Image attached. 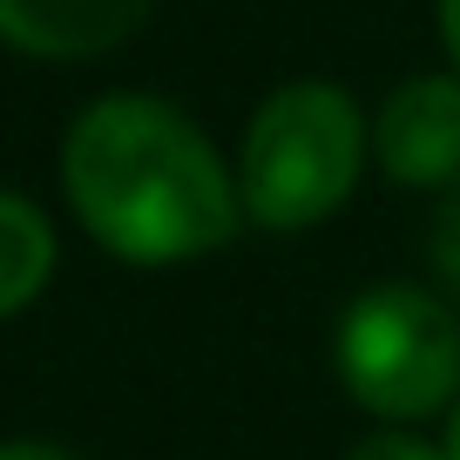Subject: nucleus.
I'll use <instances>...</instances> for the list:
<instances>
[{"label": "nucleus", "mask_w": 460, "mask_h": 460, "mask_svg": "<svg viewBox=\"0 0 460 460\" xmlns=\"http://www.w3.org/2000/svg\"><path fill=\"white\" fill-rule=\"evenodd\" d=\"M61 197L122 264H190L237 237V176L176 102L115 88L61 136Z\"/></svg>", "instance_id": "obj_1"}, {"label": "nucleus", "mask_w": 460, "mask_h": 460, "mask_svg": "<svg viewBox=\"0 0 460 460\" xmlns=\"http://www.w3.org/2000/svg\"><path fill=\"white\" fill-rule=\"evenodd\" d=\"M156 0H0V41L28 61H95L149 21Z\"/></svg>", "instance_id": "obj_5"}, {"label": "nucleus", "mask_w": 460, "mask_h": 460, "mask_svg": "<svg viewBox=\"0 0 460 460\" xmlns=\"http://www.w3.org/2000/svg\"><path fill=\"white\" fill-rule=\"evenodd\" d=\"M345 460H447V447L420 440V433H406V427H386V433H366Z\"/></svg>", "instance_id": "obj_8"}, {"label": "nucleus", "mask_w": 460, "mask_h": 460, "mask_svg": "<svg viewBox=\"0 0 460 460\" xmlns=\"http://www.w3.org/2000/svg\"><path fill=\"white\" fill-rule=\"evenodd\" d=\"M373 156V122L339 82H285L258 102L237 149V197L258 230H318L359 190Z\"/></svg>", "instance_id": "obj_2"}, {"label": "nucleus", "mask_w": 460, "mask_h": 460, "mask_svg": "<svg viewBox=\"0 0 460 460\" xmlns=\"http://www.w3.org/2000/svg\"><path fill=\"white\" fill-rule=\"evenodd\" d=\"M332 366L359 413L413 427L460 400V318L440 291L379 278L339 312Z\"/></svg>", "instance_id": "obj_3"}, {"label": "nucleus", "mask_w": 460, "mask_h": 460, "mask_svg": "<svg viewBox=\"0 0 460 460\" xmlns=\"http://www.w3.org/2000/svg\"><path fill=\"white\" fill-rule=\"evenodd\" d=\"M373 163L400 190L460 183V75H413L373 115Z\"/></svg>", "instance_id": "obj_4"}, {"label": "nucleus", "mask_w": 460, "mask_h": 460, "mask_svg": "<svg viewBox=\"0 0 460 460\" xmlns=\"http://www.w3.org/2000/svg\"><path fill=\"white\" fill-rule=\"evenodd\" d=\"M427 264L433 278H440L447 291L460 298V183L440 197V210H433V237H427Z\"/></svg>", "instance_id": "obj_7"}, {"label": "nucleus", "mask_w": 460, "mask_h": 460, "mask_svg": "<svg viewBox=\"0 0 460 460\" xmlns=\"http://www.w3.org/2000/svg\"><path fill=\"white\" fill-rule=\"evenodd\" d=\"M0 460H75L61 440H0Z\"/></svg>", "instance_id": "obj_10"}, {"label": "nucleus", "mask_w": 460, "mask_h": 460, "mask_svg": "<svg viewBox=\"0 0 460 460\" xmlns=\"http://www.w3.org/2000/svg\"><path fill=\"white\" fill-rule=\"evenodd\" d=\"M440 447H447V460H460V400L447 406V440Z\"/></svg>", "instance_id": "obj_11"}, {"label": "nucleus", "mask_w": 460, "mask_h": 460, "mask_svg": "<svg viewBox=\"0 0 460 460\" xmlns=\"http://www.w3.org/2000/svg\"><path fill=\"white\" fill-rule=\"evenodd\" d=\"M433 21H440V48H447V61H454V75H460V0H433Z\"/></svg>", "instance_id": "obj_9"}, {"label": "nucleus", "mask_w": 460, "mask_h": 460, "mask_svg": "<svg viewBox=\"0 0 460 460\" xmlns=\"http://www.w3.org/2000/svg\"><path fill=\"white\" fill-rule=\"evenodd\" d=\"M55 258L61 244H55L48 210L21 190H0V318L28 312L41 298L48 278H55Z\"/></svg>", "instance_id": "obj_6"}]
</instances>
